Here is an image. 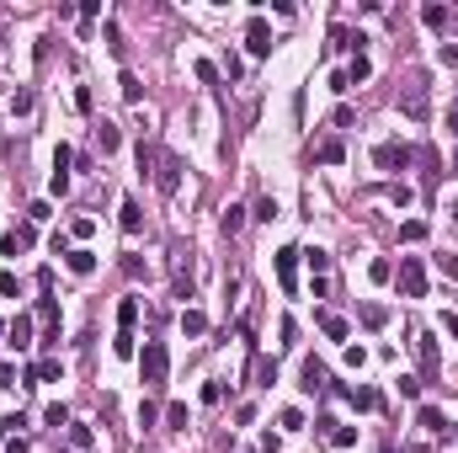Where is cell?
<instances>
[{
  "mask_svg": "<svg viewBox=\"0 0 458 453\" xmlns=\"http://www.w3.org/2000/svg\"><path fill=\"white\" fill-rule=\"evenodd\" d=\"M399 112H405L410 123H426V118H432V91H426L421 75H410V81L399 85Z\"/></svg>",
  "mask_w": 458,
  "mask_h": 453,
  "instance_id": "6da1fadb",
  "label": "cell"
},
{
  "mask_svg": "<svg viewBox=\"0 0 458 453\" xmlns=\"http://www.w3.org/2000/svg\"><path fill=\"white\" fill-rule=\"evenodd\" d=\"M139 373H144V384H149V390H155V384H165V373H171V352H165V341H144Z\"/></svg>",
  "mask_w": 458,
  "mask_h": 453,
  "instance_id": "7a4b0ae2",
  "label": "cell"
},
{
  "mask_svg": "<svg viewBox=\"0 0 458 453\" xmlns=\"http://www.w3.org/2000/svg\"><path fill=\"white\" fill-rule=\"evenodd\" d=\"M149 182H155L165 198H176V187H181V155L176 149H160L155 155V176H149Z\"/></svg>",
  "mask_w": 458,
  "mask_h": 453,
  "instance_id": "3957f363",
  "label": "cell"
},
{
  "mask_svg": "<svg viewBox=\"0 0 458 453\" xmlns=\"http://www.w3.org/2000/svg\"><path fill=\"white\" fill-rule=\"evenodd\" d=\"M399 293L405 299H426V267H421V256H399Z\"/></svg>",
  "mask_w": 458,
  "mask_h": 453,
  "instance_id": "277c9868",
  "label": "cell"
},
{
  "mask_svg": "<svg viewBox=\"0 0 458 453\" xmlns=\"http://www.w3.org/2000/svg\"><path fill=\"white\" fill-rule=\"evenodd\" d=\"M416 357H421V373H426V379H437V373H442L437 336H432V330H416Z\"/></svg>",
  "mask_w": 458,
  "mask_h": 453,
  "instance_id": "5b68a950",
  "label": "cell"
},
{
  "mask_svg": "<svg viewBox=\"0 0 458 453\" xmlns=\"http://www.w3.org/2000/svg\"><path fill=\"white\" fill-rule=\"evenodd\" d=\"M278 283H282V293H299V251L293 246L278 251Z\"/></svg>",
  "mask_w": 458,
  "mask_h": 453,
  "instance_id": "8992f818",
  "label": "cell"
},
{
  "mask_svg": "<svg viewBox=\"0 0 458 453\" xmlns=\"http://www.w3.org/2000/svg\"><path fill=\"white\" fill-rule=\"evenodd\" d=\"M373 165H379V171H405V165H410V149L389 139V145H379V149H373Z\"/></svg>",
  "mask_w": 458,
  "mask_h": 453,
  "instance_id": "52a82bcc",
  "label": "cell"
},
{
  "mask_svg": "<svg viewBox=\"0 0 458 453\" xmlns=\"http://www.w3.org/2000/svg\"><path fill=\"white\" fill-rule=\"evenodd\" d=\"M245 48H251L256 59H261V54H272V27H267L261 17H251V21H245Z\"/></svg>",
  "mask_w": 458,
  "mask_h": 453,
  "instance_id": "ba28073f",
  "label": "cell"
},
{
  "mask_svg": "<svg viewBox=\"0 0 458 453\" xmlns=\"http://www.w3.org/2000/svg\"><path fill=\"white\" fill-rule=\"evenodd\" d=\"M341 394H346L357 411H379V405H384V394H379V390H368V384H352V390H341Z\"/></svg>",
  "mask_w": 458,
  "mask_h": 453,
  "instance_id": "9c48e42d",
  "label": "cell"
},
{
  "mask_svg": "<svg viewBox=\"0 0 458 453\" xmlns=\"http://www.w3.org/2000/svg\"><path fill=\"white\" fill-rule=\"evenodd\" d=\"M32 240H38L32 224H21V229H11V235H0V251H6V256H17V251H27Z\"/></svg>",
  "mask_w": 458,
  "mask_h": 453,
  "instance_id": "30bf717a",
  "label": "cell"
},
{
  "mask_svg": "<svg viewBox=\"0 0 458 453\" xmlns=\"http://www.w3.org/2000/svg\"><path fill=\"white\" fill-rule=\"evenodd\" d=\"M421 21H426V27H432V32H448V27H453V11H448V6H437V0H432V6H421Z\"/></svg>",
  "mask_w": 458,
  "mask_h": 453,
  "instance_id": "8fae6325",
  "label": "cell"
},
{
  "mask_svg": "<svg viewBox=\"0 0 458 453\" xmlns=\"http://www.w3.org/2000/svg\"><path fill=\"white\" fill-rule=\"evenodd\" d=\"M304 390L309 394L325 390V363H320V357H304Z\"/></svg>",
  "mask_w": 458,
  "mask_h": 453,
  "instance_id": "7c38bea8",
  "label": "cell"
},
{
  "mask_svg": "<svg viewBox=\"0 0 458 453\" xmlns=\"http://www.w3.org/2000/svg\"><path fill=\"white\" fill-rule=\"evenodd\" d=\"M118 224L128 229V235H139V229H144V213H139V203H134V198H123V208H118Z\"/></svg>",
  "mask_w": 458,
  "mask_h": 453,
  "instance_id": "4fadbf2b",
  "label": "cell"
},
{
  "mask_svg": "<svg viewBox=\"0 0 458 453\" xmlns=\"http://www.w3.org/2000/svg\"><path fill=\"white\" fill-rule=\"evenodd\" d=\"M64 262H70V272H75V277H91V272H96V251H70Z\"/></svg>",
  "mask_w": 458,
  "mask_h": 453,
  "instance_id": "5bb4252c",
  "label": "cell"
},
{
  "mask_svg": "<svg viewBox=\"0 0 458 453\" xmlns=\"http://www.w3.org/2000/svg\"><path fill=\"white\" fill-rule=\"evenodd\" d=\"M6 341H11V347H27V341H32V320H27V315H17V320L6 326Z\"/></svg>",
  "mask_w": 458,
  "mask_h": 453,
  "instance_id": "9a60e30c",
  "label": "cell"
},
{
  "mask_svg": "<svg viewBox=\"0 0 458 453\" xmlns=\"http://www.w3.org/2000/svg\"><path fill=\"white\" fill-rule=\"evenodd\" d=\"M320 427H331V448H352V443H357V427H341V421H320Z\"/></svg>",
  "mask_w": 458,
  "mask_h": 453,
  "instance_id": "2e32d148",
  "label": "cell"
},
{
  "mask_svg": "<svg viewBox=\"0 0 458 453\" xmlns=\"http://www.w3.org/2000/svg\"><path fill=\"white\" fill-rule=\"evenodd\" d=\"M320 330H325L331 341H346V320H341V315H331V309H320Z\"/></svg>",
  "mask_w": 458,
  "mask_h": 453,
  "instance_id": "e0dca14e",
  "label": "cell"
},
{
  "mask_svg": "<svg viewBox=\"0 0 458 453\" xmlns=\"http://www.w3.org/2000/svg\"><path fill=\"white\" fill-rule=\"evenodd\" d=\"M181 330H187V336H202V330H208V315H202V309H181Z\"/></svg>",
  "mask_w": 458,
  "mask_h": 453,
  "instance_id": "ac0fdd59",
  "label": "cell"
},
{
  "mask_svg": "<svg viewBox=\"0 0 458 453\" xmlns=\"http://www.w3.org/2000/svg\"><path fill=\"white\" fill-rule=\"evenodd\" d=\"M299 256H304V262H309V272H315V277H325V272H331V251H299Z\"/></svg>",
  "mask_w": 458,
  "mask_h": 453,
  "instance_id": "d6986e66",
  "label": "cell"
},
{
  "mask_svg": "<svg viewBox=\"0 0 458 453\" xmlns=\"http://www.w3.org/2000/svg\"><path fill=\"white\" fill-rule=\"evenodd\" d=\"M139 326V299H123L118 304V330H134Z\"/></svg>",
  "mask_w": 458,
  "mask_h": 453,
  "instance_id": "ffe728a7",
  "label": "cell"
},
{
  "mask_svg": "<svg viewBox=\"0 0 458 453\" xmlns=\"http://www.w3.org/2000/svg\"><path fill=\"white\" fill-rule=\"evenodd\" d=\"M416 421H421V427H426V432H437V437H442V427H448L437 405H421V411H416Z\"/></svg>",
  "mask_w": 458,
  "mask_h": 453,
  "instance_id": "44dd1931",
  "label": "cell"
},
{
  "mask_svg": "<svg viewBox=\"0 0 458 453\" xmlns=\"http://www.w3.org/2000/svg\"><path fill=\"white\" fill-rule=\"evenodd\" d=\"M219 224H224V235H240V229H245V208H240V203H229Z\"/></svg>",
  "mask_w": 458,
  "mask_h": 453,
  "instance_id": "7402d4cb",
  "label": "cell"
},
{
  "mask_svg": "<svg viewBox=\"0 0 458 453\" xmlns=\"http://www.w3.org/2000/svg\"><path fill=\"white\" fill-rule=\"evenodd\" d=\"M362 326H368V330L389 326V309H384V304H362Z\"/></svg>",
  "mask_w": 458,
  "mask_h": 453,
  "instance_id": "603a6c76",
  "label": "cell"
},
{
  "mask_svg": "<svg viewBox=\"0 0 458 453\" xmlns=\"http://www.w3.org/2000/svg\"><path fill=\"white\" fill-rule=\"evenodd\" d=\"M96 139H101V155H112V149L123 145V134H118V123H101V128H96Z\"/></svg>",
  "mask_w": 458,
  "mask_h": 453,
  "instance_id": "cb8c5ba5",
  "label": "cell"
},
{
  "mask_svg": "<svg viewBox=\"0 0 458 453\" xmlns=\"http://www.w3.org/2000/svg\"><path fill=\"white\" fill-rule=\"evenodd\" d=\"M320 160H325V165H341V160H346V145H341V139H325V145H320Z\"/></svg>",
  "mask_w": 458,
  "mask_h": 453,
  "instance_id": "d4e9b609",
  "label": "cell"
},
{
  "mask_svg": "<svg viewBox=\"0 0 458 453\" xmlns=\"http://www.w3.org/2000/svg\"><path fill=\"white\" fill-rule=\"evenodd\" d=\"M123 102H139V96H144V85H139V75H134V70H123Z\"/></svg>",
  "mask_w": 458,
  "mask_h": 453,
  "instance_id": "484cf974",
  "label": "cell"
},
{
  "mask_svg": "<svg viewBox=\"0 0 458 453\" xmlns=\"http://www.w3.org/2000/svg\"><path fill=\"white\" fill-rule=\"evenodd\" d=\"M38 320H43V326H48V330L59 326V304H54L48 293H43V299H38Z\"/></svg>",
  "mask_w": 458,
  "mask_h": 453,
  "instance_id": "4316f807",
  "label": "cell"
},
{
  "mask_svg": "<svg viewBox=\"0 0 458 453\" xmlns=\"http://www.w3.org/2000/svg\"><path fill=\"white\" fill-rule=\"evenodd\" d=\"M368 75H373V64L362 59V54H357L352 64H346V81H352V85H357V81H368Z\"/></svg>",
  "mask_w": 458,
  "mask_h": 453,
  "instance_id": "83f0119b",
  "label": "cell"
},
{
  "mask_svg": "<svg viewBox=\"0 0 458 453\" xmlns=\"http://www.w3.org/2000/svg\"><path fill=\"white\" fill-rule=\"evenodd\" d=\"M112 357H134V330H118L112 336Z\"/></svg>",
  "mask_w": 458,
  "mask_h": 453,
  "instance_id": "f1b7e54d",
  "label": "cell"
},
{
  "mask_svg": "<svg viewBox=\"0 0 458 453\" xmlns=\"http://www.w3.org/2000/svg\"><path fill=\"white\" fill-rule=\"evenodd\" d=\"M256 379L261 384H278V363L272 357H256Z\"/></svg>",
  "mask_w": 458,
  "mask_h": 453,
  "instance_id": "f546056e",
  "label": "cell"
},
{
  "mask_svg": "<svg viewBox=\"0 0 458 453\" xmlns=\"http://www.w3.org/2000/svg\"><path fill=\"white\" fill-rule=\"evenodd\" d=\"M352 123H357V112H352V107L341 102L336 112H331V128H352Z\"/></svg>",
  "mask_w": 458,
  "mask_h": 453,
  "instance_id": "4dcf8cb0",
  "label": "cell"
},
{
  "mask_svg": "<svg viewBox=\"0 0 458 453\" xmlns=\"http://www.w3.org/2000/svg\"><path fill=\"white\" fill-rule=\"evenodd\" d=\"M368 277H373V283H389V277H395V267L379 256V262H368Z\"/></svg>",
  "mask_w": 458,
  "mask_h": 453,
  "instance_id": "1f68e13d",
  "label": "cell"
},
{
  "mask_svg": "<svg viewBox=\"0 0 458 453\" xmlns=\"http://www.w3.org/2000/svg\"><path fill=\"white\" fill-rule=\"evenodd\" d=\"M38 379H54V384H59V379H64V363H54V357H43V363H38Z\"/></svg>",
  "mask_w": 458,
  "mask_h": 453,
  "instance_id": "d6a6232c",
  "label": "cell"
},
{
  "mask_svg": "<svg viewBox=\"0 0 458 453\" xmlns=\"http://www.w3.org/2000/svg\"><path fill=\"white\" fill-rule=\"evenodd\" d=\"M399 240H410V246H416V240H426V224H421V219H410V224L399 229Z\"/></svg>",
  "mask_w": 458,
  "mask_h": 453,
  "instance_id": "836d02e7",
  "label": "cell"
},
{
  "mask_svg": "<svg viewBox=\"0 0 458 453\" xmlns=\"http://www.w3.org/2000/svg\"><path fill=\"white\" fill-rule=\"evenodd\" d=\"M192 70H198V81H202V85H219V70H214V64H208V59H198V64H192Z\"/></svg>",
  "mask_w": 458,
  "mask_h": 453,
  "instance_id": "e575fe53",
  "label": "cell"
},
{
  "mask_svg": "<svg viewBox=\"0 0 458 453\" xmlns=\"http://www.w3.org/2000/svg\"><path fill=\"white\" fill-rule=\"evenodd\" d=\"M11 112H17V118H27V112H32V91H17V96H11Z\"/></svg>",
  "mask_w": 458,
  "mask_h": 453,
  "instance_id": "d590c367",
  "label": "cell"
},
{
  "mask_svg": "<svg viewBox=\"0 0 458 453\" xmlns=\"http://www.w3.org/2000/svg\"><path fill=\"white\" fill-rule=\"evenodd\" d=\"M43 421H48V427H64V421H70V411H64L59 400H54V405H48V411H43Z\"/></svg>",
  "mask_w": 458,
  "mask_h": 453,
  "instance_id": "8d00e7d4",
  "label": "cell"
},
{
  "mask_svg": "<svg viewBox=\"0 0 458 453\" xmlns=\"http://www.w3.org/2000/svg\"><path fill=\"white\" fill-rule=\"evenodd\" d=\"M165 421H171V427H187V405H181V400H171V405H165Z\"/></svg>",
  "mask_w": 458,
  "mask_h": 453,
  "instance_id": "74e56055",
  "label": "cell"
},
{
  "mask_svg": "<svg viewBox=\"0 0 458 453\" xmlns=\"http://www.w3.org/2000/svg\"><path fill=\"white\" fill-rule=\"evenodd\" d=\"M70 443H75V448H91V443H96V432H91V427H70Z\"/></svg>",
  "mask_w": 458,
  "mask_h": 453,
  "instance_id": "f35d334b",
  "label": "cell"
},
{
  "mask_svg": "<svg viewBox=\"0 0 458 453\" xmlns=\"http://www.w3.org/2000/svg\"><path fill=\"white\" fill-rule=\"evenodd\" d=\"M278 336H282V347H293V336H299V326H293V315H282V326H278Z\"/></svg>",
  "mask_w": 458,
  "mask_h": 453,
  "instance_id": "ab89813d",
  "label": "cell"
},
{
  "mask_svg": "<svg viewBox=\"0 0 458 453\" xmlns=\"http://www.w3.org/2000/svg\"><path fill=\"white\" fill-rule=\"evenodd\" d=\"M219 400H224V384H219V379H214V384H202V405H219Z\"/></svg>",
  "mask_w": 458,
  "mask_h": 453,
  "instance_id": "60d3db41",
  "label": "cell"
},
{
  "mask_svg": "<svg viewBox=\"0 0 458 453\" xmlns=\"http://www.w3.org/2000/svg\"><path fill=\"white\" fill-rule=\"evenodd\" d=\"M107 43H112V54H118V59H123V54H128V43H123V32H118V27H112V21H107Z\"/></svg>",
  "mask_w": 458,
  "mask_h": 453,
  "instance_id": "b9f144b4",
  "label": "cell"
},
{
  "mask_svg": "<svg viewBox=\"0 0 458 453\" xmlns=\"http://www.w3.org/2000/svg\"><path fill=\"white\" fill-rule=\"evenodd\" d=\"M70 235H75V240H91V235H96V224H91V219H75V224H70Z\"/></svg>",
  "mask_w": 458,
  "mask_h": 453,
  "instance_id": "7bdbcfd3",
  "label": "cell"
},
{
  "mask_svg": "<svg viewBox=\"0 0 458 453\" xmlns=\"http://www.w3.org/2000/svg\"><path fill=\"white\" fill-rule=\"evenodd\" d=\"M27 219H32V224H43V219H54V208H48V203H32V208H27Z\"/></svg>",
  "mask_w": 458,
  "mask_h": 453,
  "instance_id": "ee69618b",
  "label": "cell"
},
{
  "mask_svg": "<svg viewBox=\"0 0 458 453\" xmlns=\"http://www.w3.org/2000/svg\"><path fill=\"white\" fill-rule=\"evenodd\" d=\"M256 219H267V224H272V219H278V203H272V198H261V203H256Z\"/></svg>",
  "mask_w": 458,
  "mask_h": 453,
  "instance_id": "f6af8a7d",
  "label": "cell"
},
{
  "mask_svg": "<svg viewBox=\"0 0 458 453\" xmlns=\"http://www.w3.org/2000/svg\"><path fill=\"white\" fill-rule=\"evenodd\" d=\"M399 394H410V400H416V394H421V379H410V373H399Z\"/></svg>",
  "mask_w": 458,
  "mask_h": 453,
  "instance_id": "bcb514c9",
  "label": "cell"
},
{
  "mask_svg": "<svg viewBox=\"0 0 458 453\" xmlns=\"http://www.w3.org/2000/svg\"><path fill=\"white\" fill-rule=\"evenodd\" d=\"M0 293H6V299H17V272H0Z\"/></svg>",
  "mask_w": 458,
  "mask_h": 453,
  "instance_id": "7dc6e473",
  "label": "cell"
},
{
  "mask_svg": "<svg viewBox=\"0 0 458 453\" xmlns=\"http://www.w3.org/2000/svg\"><path fill=\"white\" fill-rule=\"evenodd\" d=\"M442 326L453 330V341H458V304H453V309H442Z\"/></svg>",
  "mask_w": 458,
  "mask_h": 453,
  "instance_id": "c3c4849f",
  "label": "cell"
},
{
  "mask_svg": "<svg viewBox=\"0 0 458 453\" xmlns=\"http://www.w3.org/2000/svg\"><path fill=\"white\" fill-rule=\"evenodd\" d=\"M442 277H453V283H458V256H442Z\"/></svg>",
  "mask_w": 458,
  "mask_h": 453,
  "instance_id": "681fc988",
  "label": "cell"
},
{
  "mask_svg": "<svg viewBox=\"0 0 458 453\" xmlns=\"http://www.w3.org/2000/svg\"><path fill=\"white\" fill-rule=\"evenodd\" d=\"M6 453H27V443L21 437H6Z\"/></svg>",
  "mask_w": 458,
  "mask_h": 453,
  "instance_id": "f907efd6",
  "label": "cell"
},
{
  "mask_svg": "<svg viewBox=\"0 0 458 453\" xmlns=\"http://www.w3.org/2000/svg\"><path fill=\"white\" fill-rule=\"evenodd\" d=\"M448 128L458 134V96H453V107H448Z\"/></svg>",
  "mask_w": 458,
  "mask_h": 453,
  "instance_id": "816d5d0a",
  "label": "cell"
}]
</instances>
